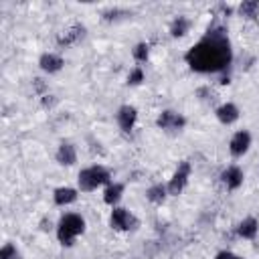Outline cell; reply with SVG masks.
Returning <instances> with one entry per match:
<instances>
[{
	"mask_svg": "<svg viewBox=\"0 0 259 259\" xmlns=\"http://www.w3.org/2000/svg\"><path fill=\"white\" fill-rule=\"evenodd\" d=\"M231 42L223 28L208 30L204 38H200L188 53L186 63L196 73H217L223 71L231 63Z\"/></svg>",
	"mask_w": 259,
	"mask_h": 259,
	"instance_id": "6da1fadb",
	"label": "cell"
},
{
	"mask_svg": "<svg viewBox=\"0 0 259 259\" xmlns=\"http://www.w3.org/2000/svg\"><path fill=\"white\" fill-rule=\"evenodd\" d=\"M0 259H18V251L12 243H6L2 249H0Z\"/></svg>",
	"mask_w": 259,
	"mask_h": 259,
	"instance_id": "44dd1931",
	"label": "cell"
},
{
	"mask_svg": "<svg viewBox=\"0 0 259 259\" xmlns=\"http://www.w3.org/2000/svg\"><path fill=\"white\" fill-rule=\"evenodd\" d=\"M214 259H243V257H239V255H235L231 251H221V253H217Z\"/></svg>",
	"mask_w": 259,
	"mask_h": 259,
	"instance_id": "603a6c76",
	"label": "cell"
},
{
	"mask_svg": "<svg viewBox=\"0 0 259 259\" xmlns=\"http://www.w3.org/2000/svg\"><path fill=\"white\" fill-rule=\"evenodd\" d=\"M85 233V219L81 214H75V212H69V214H63L61 221H59V227H57V239L61 245L65 247H71L73 241Z\"/></svg>",
	"mask_w": 259,
	"mask_h": 259,
	"instance_id": "7a4b0ae2",
	"label": "cell"
},
{
	"mask_svg": "<svg viewBox=\"0 0 259 259\" xmlns=\"http://www.w3.org/2000/svg\"><path fill=\"white\" fill-rule=\"evenodd\" d=\"M217 117H219L221 123L231 125L239 119V107L235 103H223L221 107H217Z\"/></svg>",
	"mask_w": 259,
	"mask_h": 259,
	"instance_id": "8fae6325",
	"label": "cell"
},
{
	"mask_svg": "<svg viewBox=\"0 0 259 259\" xmlns=\"http://www.w3.org/2000/svg\"><path fill=\"white\" fill-rule=\"evenodd\" d=\"M221 178H223V182H225V186H227L229 190H237V188L243 184V170H241L239 166H229V168L221 174Z\"/></svg>",
	"mask_w": 259,
	"mask_h": 259,
	"instance_id": "30bf717a",
	"label": "cell"
},
{
	"mask_svg": "<svg viewBox=\"0 0 259 259\" xmlns=\"http://www.w3.org/2000/svg\"><path fill=\"white\" fill-rule=\"evenodd\" d=\"M142 81H144V71H142L140 67H136V69L127 75V83H130V85H140Z\"/></svg>",
	"mask_w": 259,
	"mask_h": 259,
	"instance_id": "7402d4cb",
	"label": "cell"
},
{
	"mask_svg": "<svg viewBox=\"0 0 259 259\" xmlns=\"http://www.w3.org/2000/svg\"><path fill=\"white\" fill-rule=\"evenodd\" d=\"M188 28H190V20L186 16H178V18H174V22L170 26V34L174 38H178V36H184L188 32Z\"/></svg>",
	"mask_w": 259,
	"mask_h": 259,
	"instance_id": "ac0fdd59",
	"label": "cell"
},
{
	"mask_svg": "<svg viewBox=\"0 0 259 259\" xmlns=\"http://www.w3.org/2000/svg\"><path fill=\"white\" fill-rule=\"evenodd\" d=\"M156 123H158V127H162V130H166V132H180V130L184 127L186 119H184L180 113L166 109V111H162V113L158 115Z\"/></svg>",
	"mask_w": 259,
	"mask_h": 259,
	"instance_id": "8992f818",
	"label": "cell"
},
{
	"mask_svg": "<svg viewBox=\"0 0 259 259\" xmlns=\"http://www.w3.org/2000/svg\"><path fill=\"white\" fill-rule=\"evenodd\" d=\"M257 229H259V223H257V219H253V217H247V219H243V221L239 223V227H237V233H239V237H243V239H253V237L257 235Z\"/></svg>",
	"mask_w": 259,
	"mask_h": 259,
	"instance_id": "9a60e30c",
	"label": "cell"
},
{
	"mask_svg": "<svg viewBox=\"0 0 259 259\" xmlns=\"http://www.w3.org/2000/svg\"><path fill=\"white\" fill-rule=\"evenodd\" d=\"M57 162L61 166H73L77 162V152H75V146L69 144V142H63L57 150Z\"/></svg>",
	"mask_w": 259,
	"mask_h": 259,
	"instance_id": "7c38bea8",
	"label": "cell"
},
{
	"mask_svg": "<svg viewBox=\"0 0 259 259\" xmlns=\"http://www.w3.org/2000/svg\"><path fill=\"white\" fill-rule=\"evenodd\" d=\"M188 176H190V162L182 160V162L178 164L176 172L172 174L170 182L166 184L168 194H170V196H178V194L184 190V186H186V182H188Z\"/></svg>",
	"mask_w": 259,
	"mask_h": 259,
	"instance_id": "277c9868",
	"label": "cell"
},
{
	"mask_svg": "<svg viewBox=\"0 0 259 259\" xmlns=\"http://www.w3.org/2000/svg\"><path fill=\"white\" fill-rule=\"evenodd\" d=\"M63 65H65V61H63L59 55H55V53H45V55H40V59H38V67H40L45 73H57V71L63 69Z\"/></svg>",
	"mask_w": 259,
	"mask_h": 259,
	"instance_id": "9c48e42d",
	"label": "cell"
},
{
	"mask_svg": "<svg viewBox=\"0 0 259 259\" xmlns=\"http://www.w3.org/2000/svg\"><path fill=\"white\" fill-rule=\"evenodd\" d=\"M148 55H150V47H148L146 42L136 45V49H134V59H136V61L144 63V61H148Z\"/></svg>",
	"mask_w": 259,
	"mask_h": 259,
	"instance_id": "ffe728a7",
	"label": "cell"
},
{
	"mask_svg": "<svg viewBox=\"0 0 259 259\" xmlns=\"http://www.w3.org/2000/svg\"><path fill=\"white\" fill-rule=\"evenodd\" d=\"M53 198H55V204L65 206V204H71V202H75V200H77V190H75V188H71V186H61V188H57V190H55Z\"/></svg>",
	"mask_w": 259,
	"mask_h": 259,
	"instance_id": "5bb4252c",
	"label": "cell"
},
{
	"mask_svg": "<svg viewBox=\"0 0 259 259\" xmlns=\"http://www.w3.org/2000/svg\"><path fill=\"white\" fill-rule=\"evenodd\" d=\"M85 34V28L81 24H73L71 28H67L61 36H59V45L61 47H69V45H75L77 40H81Z\"/></svg>",
	"mask_w": 259,
	"mask_h": 259,
	"instance_id": "4fadbf2b",
	"label": "cell"
},
{
	"mask_svg": "<svg viewBox=\"0 0 259 259\" xmlns=\"http://www.w3.org/2000/svg\"><path fill=\"white\" fill-rule=\"evenodd\" d=\"M239 12H241V16L255 18V16H257V12H259V2H257V0H245V2H241Z\"/></svg>",
	"mask_w": 259,
	"mask_h": 259,
	"instance_id": "d6986e66",
	"label": "cell"
},
{
	"mask_svg": "<svg viewBox=\"0 0 259 259\" xmlns=\"http://www.w3.org/2000/svg\"><path fill=\"white\" fill-rule=\"evenodd\" d=\"M146 196H148L150 202H154V204H162V202L166 200V196H168V188H166L164 184H154V186L148 188Z\"/></svg>",
	"mask_w": 259,
	"mask_h": 259,
	"instance_id": "e0dca14e",
	"label": "cell"
},
{
	"mask_svg": "<svg viewBox=\"0 0 259 259\" xmlns=\"http://www.w3.org/2000/svg\"><path fill=\"white\" fill-rule=\"evenodd\" d=\"M111 176H109V170L103 168V166H89L85 170L79 172V190L81 192H91L95 190L97 186H103V184H109Z\"/></svg>",
	"mask_w": 259,
	"mask_h": 259,
	"instance_id": "3957f363",
	"label": "cell"
},
{
	"mask_svg": "<svg viewBox=\"0 0 259 259\" xmlns=\"http://www.w3.org/2000/svg\"><path fill=\"white\" fill-rule=\"evenodd\" d=\"M121 194H123V184L113 182V184H107V188L103 192V200H105V204H111L113 206L121 198Z\"/></svg>",
	"mask_w": 259,
	"mask_h": 259,
	"instance_id": "2e32d148",
	"label": "cell"
},
{
	"mask_svg": "<svg viewBox=\"0 0 259 259\" xmlns=\"http://www.w3.org/2000/svg\"><path fill=\"white\" fill-rule=\"evenodd\" d=\"M249 146H251V134H249V132H245V130H241V132H237V134L231 138L229 150H231V154H233V156H237V158H239V156L247 154Z\"/></svg>",
	"mask_w": 259,
	"mask_h": 259,
	"instance_id": "ba28073f",
	"label": "cell"
},
{
	"mask_svg": "<svg viewBox=\"0 0 259 259\" xmlns=\"http://www.w3.org/2000/svg\"><path fill=\"white\" fill-rule=\"evenodd\" d=\"M109 225H111V229H115V231H130V229H136V227H138V221H136V217H134L130 210H125V208H121V206H115V208L111 210Z\"/></svg>",
	"mask_w": 259,
	"mask_h": 259,
	"instance_id": "5b68a950",
	"label": "cell"
},
{
	"mask_svg": "<svg viewBox=\"0 0 259 259\" xmlns=\"http://www.w3.org/2000/svg\"><path fill=\"white\" fill-rule=\"evenodd\" d=\"M136 119H138V111H136L134 105H121L117 109V123H119L121 132L130 134L136 125Z\"/></svg>",
	"mask_w": 259,
	"mask_h": 259,
	"instance_id": "52a82bcc",
	"label": "cell"
}]
</instances>
